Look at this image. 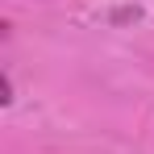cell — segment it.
<instances>
[]
</instances>
